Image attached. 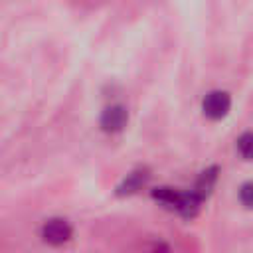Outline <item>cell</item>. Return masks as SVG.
<instances>
[{"mask_svg": "<svg viewBox=\"0 0 253 253\" xmlns=\"http://www.w3.org/2000/svg\"><path fill=\"white\" fill-rule=\"evenodd\" d=\"M215 172H217V168H208V170H204V172L200 174V178H198V182H196V186H194V190H192L200 200L210 194V190H211V186H213V182H215V176H217Z\"/></svg>", "mask_w": 253, "mask_h": 253, "instance_id": "5", "label": "cell"}, {"mask_svg": "<svg viewBox=\"0 0 253 253\" xmlns=\"http://www.w3.org/2000/svg\"><path fill=\"white\" fill-rule=\"evenodd\" d=\"M229 95L223 93V91H211L204 97V103H202V109L204 113L210 117V119H221L227 111H229Z\"/></svg>", "mask_w": 253, "mask_h": 253, "instance_id": "2", "label": "cell"}, {"mask_svg": "<svg viewBox=\"0 0 253 253\" xmlns=\"http://www.w3.org/2000/svg\"><path fill=\"white\" fill-rule=\"evenodd\" d=\"M148 176H150V174H148L144 168L132 170V172H130V174H126V176L123 178V182L117 186V192H119V194H132V192L140 190V188L146 184Z\"/></svg>", "mask_w": 253, "mask_h": 253, "instance_id": "4", "label": "cell"}, {"mask_svg": "<svg viewBox=\"0 0 253 253\" xmlns=\"http://www.w3.org/2000/svg\"><path fill=\"white\" fill-rule=\"evenodd\" d=\"M239 198L243 202V206L253 208V182H245L239 190Z\"/></svg>", "mask_w": 253, "mask_h": 253, "instance_id": "8", "label": "cell"}, {"mask_svg": "<svg viewBox=\"0 0 253 253\" xmlns=\"http://www.w3.org/2000/svg\"><path fill=\"white\" fill-rule=\"evenodd\" d=\"M152 198L158 200L160 204L170 206V208L176 210L178 200H180V192H176L174 188H166V186H162V188H154V190H152Z\"/></svg>", "mask_w": 253, "mask_h": 253, "instance_id": "6", "label": "cell"}, {"mask_svg": "<svg viewBox=\"0 0 253 253\" xmlns=\"http://www.w3.org/2000/svg\"><path fill=\"white\" fill-rule=\"evenodd\" d=\"M126 121H128L126 109H125L123 105H111V107H107V109L103 111L99 123H101V126H103V130H107V132H117V130H121V128L126 125Z\"/></svg>", "mask_w": 253, "mask_h": 253, "instance_id": "3", "label": "cell"}, {"mask_svg": "<svg viewBox=\"0 0 253 253\" xmlns=\"http://www.w3.org/2000/svg\"><path fill=\"white\" fill-rule=\"evenodd\" d=\"M237 148H239V152L245 156V158H253V132H245V134H241L239 136V140H237Z\"/></svg>", "mask_w": 253, "mask_h": 253, "instance_id": "7", "label": "cell"}, {"mask_svg": "<svg viewBox=\"0 0 253 253\" xmlns=\"http://www.w3.org/2000/svg\"><path fill=\"white\" fill-rule=\"evenodd\" d=\"M42 237L45 243L61 245L71 237V225L61 217H51L42 225Z\"/></svg>", "mask_w": 253, "mask_h": 253, "instance_id": "1", "label": "cell"}]
</instances>
